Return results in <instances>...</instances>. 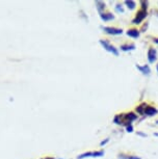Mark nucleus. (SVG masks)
Returning <instances> with one entry per match:
<instances>
[{"instance_id":"1","label":"nucleus","mask_w":158,"mask_h":159,"mask_svg":"<svg viewBox=\"0 0 158 159\" xmlns=\"http://www.w3.org/2000/svg\"><path fill=\"white\" fill-rule=\"evenodd\" d=\"M135 120H138V115H135L134 112H126V113H118V115H115L114 116L112 122L115 125L127 127L129 125H132V123Z\"/></svg>"},{"instance_id":"2","label":"nucleus","mask_w":158,"mask_h":159,"mask_svg":"<svg viewBox=\"0 0 158 159\" xmlns=\"http://www.w3.org/2000/svg\"><path fill=\"white\" fill-rule=\"evenodd\" d=\"M135 111L139 116H154L158 113V109L154 106H150L147 103H142L138 106H136Z\"/></svg>"},{"instance_id":"3","label":"nucleus","mask_w":158,"mask_h":159,"mask_svg":"<svg viewBox=\"0 0 158 159\" xmlns=\"http://www.w3.org/2000/svg\"><path fill=\"white\" fill-rule=\"evenodd\" d=\"M99 43H100L101 46L103 47V49L106 50L107 52L111 53V54H114L115 56H119V50H118V48H115L114 45L110 44L109 41H107V40H100Z\"/></svg>"},{"instance_id":"4","label":"nucleus","mask_w":158,"mask_h":159,"mask_svg":"<svg viewBox=\"0 0 158 159\" xmlns=\"http://www.w3.org/2000/svg\"><path fill=\"white\" fill-rule=\"evenodd\" d=\"M104 151L100 150V151H91V152H85L82 153L77 156V159H84V158H96V157H102L104 156Z\"/></svg>"},{"instance_id":"5","label":"nucleus","mask_w":158,"mask_h":159,"mask_svg":"<svg viewBox=\"0 0 158 159\" xmlns=\"http://www.w3.org/2000/svg\"><path fill=\"white\" fill-rule=\"evenodd\" d=\"M148 16V11L146 10H139L138 13H136L135 17H134V19L132 20V24H135V25H138V24H141L142 21H144L146 18Z\"/></svg>"},{"instance_id":"6","label":"nucleus","mask_w":158,"mask_h":159,"mask_svg":"<svg viewBox=\"0 0 158 159\" xmlns=\"http://www.w3.org/2000/svg\"><path fill=\"white\" fill-rule=\"evenodd\" d=\"M102 30L105 34L109 35H122L123 34V29L122 28H117V27H111V26H103Z\"/></svg>"},{"instance_id":"7","label":"nucleus","mask_w":158,"mask_h":159,"mask_svg":"<svg viewBox=\"0 0 158 159\" xmlns=\"http://www.w3.org/2000/svg\"><path fill=\"white\" fill-rule=\"evenodd\" d=\"M147 57H148V61L150 64H154L157 61V51L155 48H149Z\"/></svg>"},{"instance_id":"8","label":"nucleus","mask_w":158,"mask_h":159,"mask_svg":"<svg viewBox=\"0 0 158 159\" xmlns=\"http://www.w3.org/2000/svg\"><path fill=\"white\" fill-rule=\"evenodd\" d=\"M135 68L144 75H147V76H149V75L151 74V68L149 67V65H142V66L135 65Z\"/></svg>"},{"instance_id":"9","label":"nucleus","mask_w":158,"mask_h":159,"mask_svg":"<svg viewBox=\"0 0 158 159\" xmlns=\"http://www.w3.org/2000/svg\"><path fill=\"white\" fill-rule=\"evenodd\" d=\"M126 34L128 35L129 38H132V39H138L139 35H141V31L138 30V29H128L126 31Z\"/></svg>"},{"instance_id":"10","label":"nucleus","mask_w":158,"mask_h":159,"mask_svg":"<svg viewBox=\"0 0 158 159\" xmlns=\"http://www.w3.org/2000/svg\"><path fill=\"white\" fill-rule=\"evenodd\" d=\"M100 18L104 22H108V21L115 20V15H112L111 13H102L100 14Z\"/></svg>"},{"instance_id":"11","label":"nucleus","mask_w":158,"mask_h":159,"mask_svg":"<svg viewBox=\"0 0 158 159\" xmlns=\"http://www.w3.org/2000/svg\"><path fill=\"white\" fill-rule=\"evenodd\" d=\"M120 49L124 52H128V51H133L135 50V45L134 44H124V45H121Z\"/></svg>"},{"instance_id":"12","label":"nucleus","mask_w":158,"mask_h":159,"mask_svg":"<svg viewBox=\"0 0 158 159\" xmlns=\"http://www.w3.org/2000/svg\"><path fill=\"white\" fill-rule=\"evenodd\" d=\"M95 5H96V8L99 11V14H102L106 8V4L103 1H96L95 2Z\"/></svg>"},{"instance_id":"13","label":"nucleus","mask_w":158,"mask_h":159,"mask_svg":"<svg viewBox=\"0 0 158 159\" xmlns=\"http://www.w3.org/2000/svg\"><path fill=\"white\" fill-rule=\"evenodd\" d=\"M124 3H125V5H126L127 8L129 11H133L134 8L136 7V2L133 1V0H126Z\"/></svg>"},{"instance_id":"14","label":"nucleus","mask_w":158,"mask_h":159,"mask_svg":"<svg viewBox=\"0 0 158 159\" xmlns=\"http://www.w3.org/2000/svg\"><path fill=\"white\" fill-rule=\"evenodd\" d=\"M118 159H142L138 156L135 155H126V154H120L118 156Z\"/></svg>"},{"instance_id":"15","label":"nucleus","mask_w":158,"mask_h":159,"mask_svg":"<svg viewBox=\"0 0 158 159\" xmlns=\"http://www.w3.org/2000/svg\"><path fill=\"white\" fill-rule=\"evenodd\" d=\"M115 11H117V13H122V14L124 13V7H123V5L120 4V3H118L117 5H115Z\"/></svg>"},{"instance_id":"16","label":"nucleus","mask_w":158,"mask_h":159,"mask_svg":"<svg viewBox=\"0 0 158 159\" xmlns=\"http://www.w3.org/2000/svg\"><path fill=\"white\" fill-rule=\"evenodd\" d=\"M141 5H142V10H146L148 11V7H149V1H146V0H142L141 2Z\"/></svg>"},{"instance_id":"17","label":"nucleus","mask_w":158,"mask_h":159,"mask_svg":"<svg viewBox=\"0 0 158 159\" xmlns=\"http://www.w3.org/2000/svg\"><path fill=\"white\" fill-rule=\"evenodd\" d=\"M126 130H127L128 133H132V132H133V126H132V125L127 126V127H126Z\"/></svg>"},{"instance_id":"18","label":"nucleus","mask_w":158,"mask_h":159,"mask_svg":"<svg viewBox=\"0 0 158 159\" xmlns=\"http://www.w3.org/2000/svg\"><path fill=\"white\" fill-rule=\"evenodd\" d=\"M108 142H109V139H106L105 140H102V142H101V143H100V146H101V147L105 146V145H106V143H108Z\"/></svg>"},{"instance_id":"19","label":"nucleus","mask_w":158,"mask_h":159,"mask_svg":"<svg viewBox=\"0 0 158 159\" xmlns=\"http://www.w3.org/2000/svg\"><path fill=\"white\" fill-rule=\"evenodd\" d=\"M147 28H148V23H147V24H145V25L142 26V29H141V30H139V31H141V32H144L145 30H147Z\"/></svg>"},{"instance_id":"20","label":"nucleus","mask_w":158,"mask_h":159,"mask_svg":"<svg viewBox=\"0 0 158 159\" xmlns=\"http://www.w3.org/2000/svg\"><path fill=\"white\" fill-rule=\"evenodd\" d=\"M138 135H139V136H142V137H147V134L142 133V132H141V131H138Z\"/></svg>"},{"instance_id":"21","label":"nucleus","mask_w":158,"mask_h":159,"mask_svg":"<svg viewBox=\"0 0 158 159\" xmlns=\"http://www.w3.org/2000/svg\"><path fill=\"white\" fill-rule=\"evenodd\" d=\"M153 42H154L155 44H157V45H158V38H155L154 40H153Z\"/></svg>"},{"instance_id":"22","label":"nucleus","mask_w":158,"mask_h":159,"mask_svg":"<svg viewBox=\"0 0 158 159\" xmlns=\"http://www.w3.org/2000/svg\"><path fill=\"white\" fill-rule=\"evenodd\" d=\"M44 159H56L54 157H46V158H44Z\"/></svg>"},{"instance_id":"23","label":"nucleus","mask_w":158,"mask_h":159,"mask_svg":"<svg viewBox=\"0 0 158 159\" xmlns=\"http://www.w3.org/2000/svg\"><path fill=\"white\" fill-rule=\"evenodd\" d=\"M154 136H157V137H158V132H156V133H154Z\"/></svg>"},{"instance_id":"24","label":"nucleus","mask_w":158,"mask_h":159,"mask_svg":"<svg viewBox=\"0 0 158 159\" xmlns=\"http://www.w3.org/2000/svg\"><path fill=\"white\" fill-rule=\"evenodd\" d=\"M156 70H157V73H158V65H157V67H156Z\"/></svg>"},{"instance_id":"25","label":"nucleus","mask_w":158,"mask_h":159,"mask_svg":"<svg viewBox=\"0 0 158 159\" xmlns=\"http://www.w3.org/2000/svg\"><path fill=\"white\" fill-rule=\"evenodd\" d=\"M156 124L158 125V120H157V121H156Z\"/></svg>"}]
</instances>
